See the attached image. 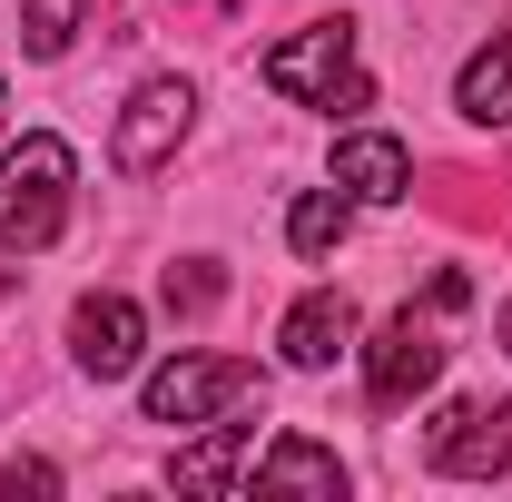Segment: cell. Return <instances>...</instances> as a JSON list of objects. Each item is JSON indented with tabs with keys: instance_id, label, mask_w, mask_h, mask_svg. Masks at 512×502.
Listing matches in <instances>:
<instances>
[{
	"instance_id": "6da1fadb",
	"label": "cell",
	"mask_w": 512,
	"mask_h": 502,
	"mask_svg": "<svg viewBox=\"0 0 512 502\" xmlns=\"http://www.w3.org/2000/svg\"><path fill=\"white\" fill-rule=\"evenodd\" d=\"M69 148L60 138H20L10 158H0V247L10 256H40L50 237H60V217H69Z\"/></svg>"
},
{
	"instance_id": "7a4b0ae2",
	"label": "cell",
	"mask_w": 512,
	"mask_h": 502,
	"mask_svg": "<svg viewBox=\"0 0 512 502\" xmlns=\"http://www.w3.org/2000/svg\"><path fill=\"white\" fill-rule=\"evenodd\" d=\"M266 89L296 99V109H365V99H375L365 69H355V30H345V20H316V30L276 40V50H266Z\"/></svg>"
},
{
	"instance_id": "3957f363",
	"label": "cell",
	"mask_w": 512,
	"mask_h": 502,
	"mask_svg": "<svg viewBox=\"0 0 512 502\" xmlns=\"http://www.w3.org/2000/svg\"><path fill=\"white\" fill-rule=\"evenodd\" d=\"M256 394H266V375L247 355H178V365L148 375V424H217V414H237Z\"/></svg>"
},
{
	"instance_id": "277c9868",
	"label": "cell",
	"mask_w": 512,
	"mask_h": 502,
	"mask_svg": "<svg viewBox=\"0 0 512 502\" xmlns=\"http://www.w3.org/2000/svg\"><path fill=\"white\" fill-rule=\"evenodd\" d=\"M424 463L453 473V483H493V473L512 463V414L493 404V394L444 404V414H434V443H424Z\"/></svg>"
},
{
	"instance_id": "5b68a950",
	"label": "cell",
	"mask_w": 512,
	"mask_h": 502,
	"mask_svg": "<svg viewBox=\"0 0 512 502\" xmlns=\"http://www.w3.org/2000/svg\"><path fill=\"white\" fill-rule=\"evenodd\" d=\"M434 375H444V335H434L424 315H384L375 345H365V394L394 414V404H414Z\"/></svg>"
},
{
	"instance_id": "8992f818",
	"label": "cell",
	"mask_w": 512,
	"mask_h": 502,
	"mask_svg": "<svg viewBox=\"0 0 512 502\" xmlns=\"http://www.w3.org/2000/svg\"><path fill=\"white\" fill-rule=\"evenodd\" d=\"M138 345H148V325H138L128 296H79V315H69V355H79V375H99V384L138 375Z\"/></svg>"
},
{
	"instance_id": "52a82bcc",
	"label": "cell",
	"mask_w": 512,
	"mask_h": 502,
	"mask_svg": "<svg viewBox=\"0 0 512 502\" xmlns=\"http://www.w3.org/2000/svg\"><path fill=\"white\" fill-rule=\"evenodd\" d=\"M188 109H197L188 79H148V89L128 99V119H119V168H128V178H148V168L188 138Z\"/></svg>"
},
{
	"instance_id": "ba28073f",
	"label": "cell",
	"mask_w": 512,
	"mask_h": 502,
	"mask_svg": "<svg viewBox=\"0 0 512 502\" xmlns=\"http://www.w3.org/2000/svg\"><path fill=\"white\" fill-rule=\"evenodd\" d=\"M414 178V158H404V138H384V128H355V138H335V188L355 197V207H394Z\"/></svg>"
},
{
	"instance_id": "9c48e42d",
	"label": "cell",
	"mask_w": 512,
	"mask_h": 502,
	"mask_svg": "<svg viewBox=\"0 0 512 502\" xmlns=\"http://www.w3.org/2000/svg\"><path fill=\"white\" fill-rule=\"evenodd\" d=\"M276 345H286V365H296V375H325L335 355H355V306H345L335 286H316L306 306L286 315V335H276Z\"/></svg>"
},
{
	"instance_id": "30bf717a",
	"label": "cell",
	"mask_w": 512,
	"mask_h": 502,
	"mask_svg": "<svg viewBox=\"0 0 512 502\" xmlns=\"http://www.w3.org/2000/svg\"><path fill=\"white\" fill-rule=\"evenodd\" d=\"M453 109L473 128H512V30L493 40V50H473L463 60V79H453Z\"/></svg>"
},
{
	"instance_id": "8fae6325",
	"label": "cell",
	"mask_w": 512,
	"mask_h": 502,
	"mask_svg": "<svg viewBox=\"0 0 512 502\" xmlns=\"http://www.w3.org/2000/svg\"><path fill=\"white\" fill-rule=\"evenodd\" d=\"M256 493H345V463L325 453V443H266L256 453Z\"/></svg>"
},
{
	"instance_id": "7c38bea8",
	"label": "cell",
	"mask_w": 512,
	"mask_h": 502,
	"mask_svg": "<svg viewBox=\"0 0 512 502\" xmlns=\"http://www.w3.org/2000/svg\"><path fill=\"white\" fill-rule=\"evenodd\" d=\"M345 227H355V197H345V188H306L296 207H286V247L306 256V266L345 247Z\"/></svg>"
},
{
	"instance_id": "4fadbf2b",
	"label": "cell",
	"mask_w": 512,
	"mask_h": 502,
	"mask_svg": "<svg viewBox=\"0 0 512 502\" xmlns=\"http://www.w3.org/2000/svg\"><path fill=\"white\" fill-rule=\"evenodd\" d=\"M237 473H247V424H227V434H207V443L178 453V483H188V493H227Z\"/></svg>"
},
{
	"instance_id": "5bb4252c",
	"label": "cell",
	"mask_w": 512,
	"mask_h": 502,
	"mask_svg": "<svg viewBox=\"0 0 512 502\" xmlns=\"http://www.w3.org/2000/svg\"><path fill=\"white\" fill-rule=\"evenodd\" d=\"M79 20H89V0H20V40H30V60H60L69 40H79Z\"/></svg>"
},
{
	"instance_id": "9a60e30c",
	"label": "cell",
	"mask_w": 512,
	"mask_h": 502,
	"mask_svg": "<svg viewBox=\"0 0 512 502\" xmlns=\"http://www.w3.org/2000/svg\"><path fill=\"white\" fill-rule=\"evenodd\" d=\"M217 286H227V276H217L207 256H197V266H168V315H207V306H217Z\"/></svg>"
},
{
	"instance_id": "2e32d148",
	"label": "cell",
	"mask_w": 512,
	"mask_h": 502,
	"mask_svg": "<svg viewBox=\"0 0 512 502\" xmlns=\"http://www.w3.org/2000/svg\"><path fill=\"white\" fill-rule=\"evenodd\" d=\"M0 493H60V473H50V463H40V453H20V463H10V473H0Z\"/></svg>"
},
{
	"instance_id": "e0dca14e",
	"label": "cell",
	"mask_w": 512,
	"mask_h": 502,
	"mask_svg": "<svg viewBox=\"0 0 512 502\" xmlns=\"http://www.w3.org/2000/svg\"><path fill=\"white\" fill-rule=\"evenodd\" d=\"M503 345H512V306H503Z\"/></svg>"
}]
</instances>
